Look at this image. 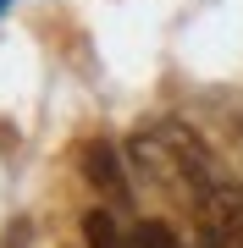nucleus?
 Listing matches in <instances>:
<instances>
[{
  "mask_svg": "<svg viewBox=\"0 0 243 248\" xmlns=\"http://www.w3.org/2000/svg\"><path fill=\"white\" fill-rule=\"evenodd\" d=\"M78 166H83V182H89L99 199H111V204H127V182H122L116 149H111L105 138H89V143H78Z\"/></svg>",
  "mask_w": 243,
  "mask_h": 248,
  "instance_id": "f257e3e1",
  "label": "nucleus"
},
{
  "mask_svg": "<svg viewBox=\"0 0 243 248\" xmlns=\"http://www.w3.org/2000/svg\"><path fill=\"white\" fill-rule=\"evenodd\" d=\"M83 237H89V248H138V237H122L116 215H111L105 204H94V210L83 215Z\"/></svg>",
  "mask_w": 243,
  "mask_h": 248,
  "instance_id": "f03ea898",
  "label": "nucleus"
},
{
  "mask_svg": "<svg viewBox=\"0 0 243 248\" xmlns=\"http://www.w3.org/2000/svg\"><path fill=\"white\" fill-rule=\"evenodd\" d=\"M6 6H11V0H0V11H6Z\"/></svg>",
  "mask_w": 243,
  "mask_h": 248,
  "instance_id": "7ed1b4c3",
  "label": "nucleus"
}]
</instances>
